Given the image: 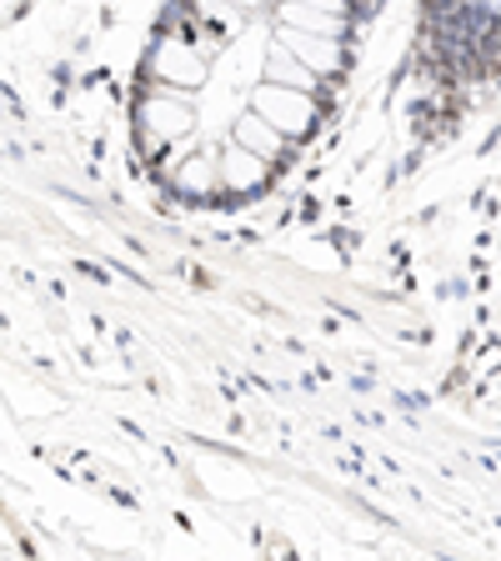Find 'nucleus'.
I'll return each instance as SVG.
<instances>
[]
</instances>
